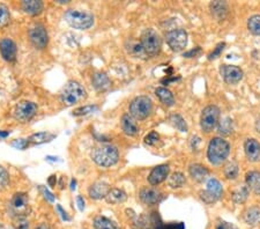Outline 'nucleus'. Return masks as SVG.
I'll use <instances>...</instances> for the list:
<instances>
[{
    "instance_id": "obj_17",
    "label": "nucleus",
    "mask_w": 260,
    "mask_h": 229,
    "mask_svg": "<svg viewBox=\"0 0 260 229\" xmlns=\"http://www.w3.org/2000/svg\"><path fill=\"white\" fill-rule=\"evenodd\" d=\"M109 191H110V186L107 182L99 181L91 184L89 189H88V194L91 199H95V201H100V199H103L107 197Z\"/></svg>"
},
{
    "instance_id": "obj_34",
    "label": "nucleus",
    "mask_w": 260,
    "mask_h": 229,
    "mask_svg": "<svg viewBox=\"0 0 260 229\" xmlns=\"http://www.w3.org/2000/svg\"><path fill=\"white\" fill-rule=\"evenodd\" d=\"M11 20V13L8 7L5 4L0 3V28L6 27L8 23H10Z\"/></svg>"
},
{
    "instance_id": "obj_25",
    "label": "nucleus",
    "mask_w": 260,
    "mask_h": 229,
    "mask_svg": "<svg viewBox=\"0 0 260 229\" xmlns=\"http://www.w3.org/2000/svg\"><path fill=\"white\" fill-rule=\"evenodd\" d=\"M155 95L167 107H173L175 104L174 94L169 89L165 88V87H158V88L155 89Z\"/></svg>"
},
{
    "instance_id": "obj_19",
    "label": "nucleus",
    "mask_w": 260,
    "mask_h": 229,
    "mask_svg": "<svg viewBox=\"0 0 260 229\" xmlns=\"http://www.w3.org/2000/svg\"><path fill=\"white\" fill-rule=\"evenodd\" d=\"M120 125L125 135H127L129 137L137 136L138 132H139V126H138L136 119H134L129 114L123 115V117H121L120 120Z\"/></svg>"
},
{
    "instance_id": "obj_29",
    "label": "nucleus",
    "mask_w": 260,
    "mask_h": 229,
    "mask_svg": "<svg viewBox=\"0 0 260 229\" xmlns=\"http://www.w3.org/2000/svg\"><path fill=\"white\" fill-rule=\"evenodd\" d=\"M244 220L250 226H255L260 223V208L259 207H251L245 212Z\"/></svg>"
},
{
    "instance_id": "obj_11",
    "label": "nucleus",
    "mask_w": 260,
    "mask_h": 229,
    "mask_svg": "<svg viewBox=\"0 0 260 229\" xmlns=\"http://www.w3.org/2000/svg\"><path fill=\"white\" fill-rule=\"evenodd\" d=\"M29 39H30L31 44L36 49H45L49 43V35L43 24L36 23L29 29Z\"/></svg>"
},
{
    "instance_id": "obj_30",
    "label": "nucleus",
    "mask_w": 260,
    "mask_h": 229,
    "mask_svg": "<svg viewBox=\"0 0 260 229\" xmlns=\"http://www.w3.org/2000/svg\"><path fill=\"white\" fill-rule=\"evenodd\" d=\"M126 50H127V52L129 53V55L136 57V58H139V57H142V56L146 55L144 49H142L141 43H140V42H138V41H133V40L127 41Z\"/></svg>"
},
{
    "instance_id": "obj_38",
    "label": "nucleus",
    "mask_w": 260,
    "mask_h": 229,
    "mask_svg": "<svg viewBox=\"0 0 260 229\" xmlns=\"http://www.w3.org/2000/svg\"><path fill=\"white\" fill-rule=\"evenodd\" d=\"M99 108L96 106H85V107H81V108H78V109H75L73 111V116H86L88 114H91V112H94L98 110Z\"/></svg>"
},
{
    "instance_id": "obj_39",
    "label": "nucleus",
    "mask_w": 260,
    "mask_h": 229,
    "mask_svg": "<svg viewBox=\"0 0 260 229\" xmlns=\"http://www.w3.org/2000/svg\"><path fill=\"white\" fill-rule=\"evenodd\" d=\"M8 182H10V174L7 173V170L4 167L0 166V189L7 186Z\"/></svg>"
},
{
    "instance_id": "obj_18",
    "label": "nucleus",
    "mask_w": 260,
    "mask_h": 229,
    "mask_svg": "<svg viewBox=\"0 0 260 229\" xmlns=\"http://www.w3.org/2000/svg\"><path fill=\"white\" fill-rule=\"evenodd\" d=\"M244 151L249 161L255 162L260 159V144L255 139L251 138L245 140Z\"/></svg>"
},
{
    "instance_id": "obj_48",
    "label": "nucleus",
    "mask_w": 260,
    "mask_h": 229,
    "mask_svg": "<svg viewBox=\"0 0 260 229\" xmlns=\"http://www.w3.org/2000/svg\"><path fill=\"white\" fill-rule=\"evenodd\" d=\"M57 210L59 211V213H60V215H61V218H62V220H66V221H70V216L67 215V213L66 212L62 210V207L60 206V205H57Z\"/></svg>"
},
{
    "instance_id": "obj_2",
    "label": "nucleus",
    "mask_w": 260,
    "mask_h": 229,
    "mask_svg": "<svg viewBox=\"0 0 260 229\" xmlns=\"http://www.w3.org/2000/svg\"><path fill=\"white\" fill-rule=\"evenodd\" d=\"M91 159L96 165L104 168L115 166L119 160V152L115 146L101 145L91 151Z\"/></svg>"
},
{
    "instance_id": "obj_46",
    "label": "nucleus",
    "mask_w": 260,
    "mask_h": 229,
    "mask_svg": "<svg viewBox=\"0 0 260 229\" xmlns=\"http://www.w3.org/2000/svg\"><path fill=\"white\" fill-rule=\"evenodd\" d=\"M163 229H184V224L180 223H168L163 224Z\"/></svg>"
},
{
    "instance_id": "obj_45",
    "label": "nucleus",
    "mask_w": 260,
    "mask_h": 229,
    "mask_svg": "<svg viewBox=\"0 0 260 229\" xmlns=\"http://www.w3.org/2000/svg\"><path fill=\"white\" fill-rule=\"evenodd\" d=\"M215 229H237V227L235 226V224L230 223V222H225V221H222L219 224H217Z\"/></svg>"
},
{
    "instance_id": "obj_14",
    "label": "nucleus",
    "mask_w": 260,
    "mask_h": 229,
    "mask_svg": "<svg viewBox=\"0 0 260 229\" xmlns=\"http://www.w3.org/2000/svg\"><path fill=\"white\" fill-rule=\"evenodd\" d=\"M0 53L6 61L13 62L18 55V48H16L15 42L8 37L3 39L0 41Z\"/></svg>"
},
{
    "instance_id": "obj_3",
    "label": "nucleus",
    "mask_w": 260,
    "mask_h": 229,
    "mask_svg": "<svg viewBox=\"0 0 260 229\" xmlns=\"http://www.w3.org/2000/svg\"><path fill=\"white\" fill-rule=\"evenodd\" d=\"M64 19L69 26L79 30H87L94 24V15L88 11L67 10L64 14Z\"/></svg>"
},
{
    "instance_id": "obj_26",
    "label": "nucleus",
    "mask_w": 260,
    "mask_h": 229,
    "mask_svg": "<svg viewBox=\"0 0 260 229\" xmlns=\"http://www.w3.org/2000/svg\"><path fill=\"white\" fill-rule=\"evenodd\" d=\"M127 195L126 193L124 192L123 190L120 189H110V191H109L107 197H106V201L111 204V205H117V204H121L124 203L125 201H126Z\"/></svg>"
},
{
    "instance_id": "obj_28",
    "label": "nucleus",
    "mask_w": 260,
    "mask_h": 229,
    "mask_svg": "<svg viewBox=\"0 0 260 229\" xmlns=\"http://www.w3.org/2000/svg\"><path fill=\"white\" fill-rule=\"evenodd\" d=\"M93 226L94 229H120V227L115 221L102 215L96 216L94 219Z\"/></svg>"
},
{
    "instance_id": "obj_33",
    "label": "nucleus",
    "mask_w": 260,
    "mask_h": 229,
    "mask_svg": "<svg viewBox=\"0 0 260 229\" xmlns=\"http://www.w3.org/2000/svg\"><path fill=\"white\" fill-rule=\"evenodd\" d=\"M247 29H249L251 34L255 36L260 35V15L255 14L252 15L247 21Z\"/></svg>"
},
{
    "instance_id": "obj_20",
    "label": "nucleus",
    "mask_w": 260,
    "mask_h": 229,
    "mask_svg": "<svg viewBox=\"0 0 260 229\" xmlns=\"http://www.w3.org/2000/svg\"><path fill=\"white\" fill-rule=\"evenodd\" d=\"M44 5L41 0H24L22 2V10L26 14L37 16L43 12Z\"/></svg>"
},
{
    "instance_id": "obj_10",
    "label": "nucleus",
    "mask_w": 260,
    "mask_h": 229,
    "mask_svg": "<svg viewBox=\"0 0 260 229\" xmlns=\"http://www.w3.org/2000/svg\"><path fill=\"white\" fill-rule=\"evenodd\" d=\"M39 107L31 101H21L15 106L14 118L19 122H29L36 115Z\"/></svg>"
},
{
    "instance_id": "obj_22",
    "label": "nucleus",
    "mask_w": 260,
    "mask_h": 229,
    "mask_svg": "<svg viewBox=\"0 0 260 229\" xmlns=\"http://www.w3.org/2000/svg\"><path fill=\"white\" fill-rule=\"evenodd\" d=\"M188 173H190L191 177L198 183H203L204 181H206L207 177L209 176V170L205 166L199 163L191 165L190 168H188Z\"/></svg>"
},
{
    "instance_id": "obj_47",
    "label": "nucleus",
    "mask_w": 260,
    "mask_h": 229,
    "mask_svg": "<svg viewBox=\"0 0 260 229\" xmlns=\"http://www.w3.org/2000/svg\"><path fill=\"white\" fill-rule=\"evenodd\" d=\"M77 204H78V207L80 211L85 210V199H83L81 195H78L77 197Z\"/></svg>"
},
{
    "instance_id": "obj_32",
    "label": "nucleus",
    "mask_w": 260,
    "mask_h": 229,
    "mask_svg": "<svg viewBox=\"0 0 260 229\" xmlns=\"http://www.w3.org/2000/svg\"><path fill=\"white\" fill-rule=\"evenodd\" d=\"M184 183H185V177H184V175L179 172L174 173L169 177V180H168V184H169L170 187H173V189L182 187L184 185Z\"/></svg>"
},
{
    "instance_id": "obj_35",
    "label": "nucleus",
    "mask_w": 260,
    "mask_h": 229,
    "mask_svg": "<svg viewBox=\"0 0 260 229\" xmlns=\"http://www.w3.org/2000/svg\"><path fill=\"white\" fill-rule=\"evenodd\" d=\"M170 123L174 125L176 128H178L180 132H186L187 131V125L185 123V120L179 115H173L170 116Z\"/></svg>"
},
{
    "instance_id": "obj_51",
    "label": "nucleus",
    "mask_w": 260,
    "mask_h": 229,
    "mask_svg": "<svg viewBox=\"0 0 260 229\" xmlns=\"http://www.w3.org/2000/svg\"><path fill=\"white\" fill-rule=\"evenodd\" d=\"M36 229H51V228H50L47 223H42L39 227H36Z\"/></svg>"
},
{
    "instance_id": "obj_9",
    "label": "nucleus",
    "mask_w": 260,
    "mask_h": 229,
    "mask_svg": "<svg viewBox=\"0 0 260 229\" xmlns=\"http://www.w3.org/2000/svg\"><path fill=\"white\" fill-rule=\"evenodd\" d=\"M167 43L169 48L175 52H179L186 48L187 45V32L184 29H174L166 34Z\"/></svg>"
},
{
    "instance_id": "obj_24",
    "label": "nucleus",
    "mask_w": 260,
    "mask_h": 229,
    "mask_svg": "<svg viewBox=\"0 0 260 229\" xmlns=\"http://www.w3.org/2000/svg\"><path fill=\"white\" fill-rule=\"evenodd\" d=\"M56 138V136L52 135V133L47 132V131H43V132H37V133H34L31 135L29 138L27 139L29 145H42V144H45V143H49V141L53 140Z\"/></svg>"
},
{
    "instance_id": "obj_41",
    "label": "nucleus",
    "mask_w": 260,
    "mask_h": 229,
    "mask_svg": "<svg viewBox=\"0 0 260 229\" xmlns=\"http://www.w3.org/2000/svg\"><path fill=\"white\" fill-rule=\"evenodd\" d=\"M12 229H29V222L26 218L15 219V222Z\"/></svg>"
},
{
    "instance_id": "obj_52",
    "label": "nucleus",
    "mask_w": 260,
    "mask_h": 229,
    "mask_svg": "<svg viewBox=\"0 0 260 229\" xmlns=\"http://www.w3.org/2000/svg\"><path fill=\"white\" fill-rule=\"evenodd\" d=\"M255 130L260 133V117L257 119V122H255Z\"/></svg>"
},
{
    "instance_id": "obj_44",
    "label": "nucleus",
    "mask_w": 260,
    "mask_h": 229,
    "mask_svg": "<svg viewBox=\"0 0 260 229\" xmlns=\"http://www.w3.org/2000/svg\"><path fill=\"white\" fill-rule=\"evenodd\" d=\"M200 52H201V49H200V47H197V48H194V49L190 50V51H187V52L184 53V57H186V58H192V57L198 56Z\"/></svg>"
},
{
    "instance_id": "obj_13",
    "label": "nucleus",
    "mask_w": 260,
    "mask_h": 229,
    "mask_svg": "<svg viewBox=\"0 0 260 229\" xmlns=\"http://www.w3.org/2000/svg\"><path fill=\"white\" fill-rule=\"evenodd\" d=\"M221 76L228 85H236L243 79V71L235 65H222Z\"/></svg>"
},
{
    "instance_id": "obj_7",
    "label": "nucleus",
    "mask_w": 260,
    "mask_h": 229,
    "mask_svg": "<svg viewBox=\"0 0 260 229\" xmlns=\"http://www.w3.org/2000/svg\"><path fill=\"white\" fill-rule=\"evenodd\" d=\"M8 205H10V212L15 219L26 218V215L29 213L28 194L26 192H16Z\"/></svg>"
},
{
    "instance_id": "obj_55",
    "label": "nucleus",
    "mask_w": 260,
    "mask_h": 229,
    "mask_svg": "<svg viewBox=\"0 0 260 229\" xmlns=\"http://www.w3.org/2000/svg\"><path fill=\"white\" fill-rule=\"evenodd\" d=\"M75 184H77V182H75V181L73 180V181H72V186H71V189L74 190V189H75Z\"/></svg>"
},
{
    "instance_id": "obj_37",
    "label": "nucleus",
    "mask_w": 260,
    "mask_h": 229,
    "mask_svg": "<svg viewBox=\"0 0 260 229\" xmlns=\"http://www.w3.org/2000/svg\"><path fill=\"white\" fill-rule=\"evenodd\" d=\"M224 175L228 180H234L237 177L238 175V165L236 162H229L224 168Z\"/></svg>"
},
{
    "instance_id": "obj_36",
    "label": "nucleus",
    "mask_w": 260,
    "mask_h": 229,
    "mask_svg": "<svg viewBox=\"0 0 260 229\" xmlns=\"http://www.w3.org/2000/svg\"><path fill=\"white\" fill-rule=\"evenodd\" d=\"M233 120L229 117L223 118L219 124V132L223 136H229L233 132Z\"/></svg>"
},
{
    "instance_id": "obj_16",
    "label": "nucleus",
    "mask_w": 260,
    "mask_h": 229,
    "mask_svg": "<svg viewBox=\"0 0 260 229\" xmlns=\"http://www.w3.org/2000/svg\"><path fill=\"white\" fill-rule=\"evenodd\" d=\"M170 168L168 165H160L150 172L149 176H148V182L152 185H157L161 184L162 182H165L167 180L168 175H169Z\"/></svg>"
},
{
    "instance_id": "obj_49",
    "label": "nucleus",
    "mask_w": 260,
    "mask_h": 229,
    "mask_svg": "<svg viewBox=\"0 0 260 229\" xmlns=\"http://www.w3.org/2000/svg\"><path fill=\"white\" fill-rule=\"evenodd\" d=\"M42 191H43V193L45 194V198H47L49 202H53L54 201V197H53L51 193L49 192L48 189H45V187H42Z\"/></svg>"
},
{
    "instance_id": "obj_21",
    "label": "nucleus",
    "mask_w": 260,
    "mask_h": 229,
    "mask_svg": "<svg viewBox=\"0 0 260 229\" xmlns=\"http://www.w3.org/2000/svg\"><path fill=\"white\" fill-rule=\"evenodd\" d=\"M209 8H211L212 15L214 16V19L217 21H222L227 18L228 15V5L225 2H213L209 5Z\"/></svg>"
},
{
    "instance_id": "obj_6",
    "label": "nucleus",
    "mask_w": 260,
    "mask_h": 229,
    "mask_svg": "<svg viewBox=\"0 0 260 229\" xmlns=\"http://www.w3.org/2000/svg\"><path fill=\"white\" fill-rule=\"evenodd\" d=\"M128 110L129 115H131L134 119H146L150 114H152L153 102L148 96H138L132 100V102L129 103Z\"/></svg>"
},
{
    "instance_id": "obj_23",
    "label": "nucleus",
    "mask_w": 260,
    "mask_h": 229,
    "mask_svg": "<svg viewBox=\"0 0 260 229\" xmlns=\"http://www.w3.org/2000/svg\"><path fill=\"white\" fill-rule=\"evenodd\" d=\"M91 81H93L94 88L99 91L107 90L111 85L110 79H109V77L106 73H102V72L95 73L93 76V79H91Z\"/></svg>"
},
{
    "instance_id": "obj_56",
    "label": "nucleus",
    "mask_w": 260,
    "mask_h": 229,
    "mask_svg": "<svg viewBox=\"0 0 260 229\" xmlns=\"http://www.w3.org/2000/svg\"><path fill=\"white\" fill-rule=\"evenodd\" d=\"M0 229H5V227H4V226H3V224H2V223H0Z\"/></svg>"
},
{
    "instance_id": "obj_1",
    "label": "nucleus",
    "mask_w": 260,
    "mask_h": 229,
    "mask_svg": "<svg viewBox=\"0 0 260 229\" xmlns=\"http://www.w3.org/2000/svg\"><path fill=\"white\" fill-rule=\"evenodd\" d=\"M59 96L64 106L72 107L74 104L80 103L87 99V90L81 83L71 80L62 87Z\"/></svg>"
},
{
    "instance_id": "obj_31",
    "label": "nucleus",
    "mask_w": 260,
    "mask_h": 229,
    "mask_svg": "<svg viewBox=\"0 0 260 229\" xmlns=\"http://www.w3.org/2000/svg\"><path fill=\"white\" fill-rule=\"evenodd\" d=\"M249 193H250V190L246 184L240 185L233 192V201L237 204L244 203L247 199V197H249Z\"/></svg>"
},
{
    "instance_id": "obj_40",
    "label": "nucleus",
    "mask_w": 260,
    "mask_h": 229,
    "mask_svg": "<svg viewBox=\"0 0 260 229\" xmlns=\"http://www.w3.org/2000/svg\"><path fill=\"white\" fill-rule=\"evenodd\" d=\"M224 47H225L224 42H222V43L217 44L216 47H215V49H214L213 51L208 55V59L209 60H213V59H216L217 57H220L222 51H223V50H224Z\"/></svg>"
},
{
    "instance_id": "obj_42",
    "label": "nucleus",
    "mask_w": 260,
    "mask_h": 229,
    "mask_svg": "<svg viewBox=\"0 0 260 229\" xmlns=\"http://www.w3.org/2000/svg\"><path fill=\"white\" fill-rule=\"evenodd\" d=\"M158 139H160V136H158V133L150 132L149 135H147L145 137V143L147 145H149V146H153V145H155V144L157 143Z\"/></svg>"
},
{
    "instance_id": "obj_8",
    "label": "nucleus",
    "mask_w": 260,
    "mask_h": 229,
    "mask_svg": "<svg viewBox=\"0 0 260 229\" xmlns=\"http://www.w3.org/2000/svg\"><path fill=\"white\" fill-rule=\"evenodd\" d=\"M220 109L215 106H208L204 109L200 118V126L206 133L212 132L219 124Z\"/></svg>"
},
{
    "instance_id": "obj_54",
    "label": "nucleus",
    "mask_w": 260,
    "mask_h": 229,
    "mask_svg": "<svg viewBox=\"0 0 260 229\" xmlns=\"http://www.w3.org/2000/svg\"><path fill=\"white\" fill-rule=\"evenodd\" d=\"M58 4H69L70 0H58Z\"/></svg>"
},
{
    "instance_id": "obj_15",
    "label": "nucleus",
    "mask_w": 260,
    "mask_h": 229,
    "mask_svg": "<svg viewBox=\"0 0 260 229\" xmlns=\"http://www.w3.org/2000/svg\"><path fill=\"white\" fill-rule=\"evenodd\" d=\"M139 197L142 203L146 204V205L152 206L156 205V204L162 201L163 194L161 193V191L154 189V187H145V189H142L140 191Z\"/></svg>"
},
{
    "instance_id": "obj_27",
    "label": "nucleus",
    "mask_w": 260,
    "mask_h": 229,
    "mask_svg": "<svg viewBox=\"0 0 260 229\" xmlns=\"http://www.w3.org/2000/svg\"><path fill=\"white\" fill-rule=\"evenodd\" d=\"M246 185L255 194H260V173L250 172L246 174Z\"/></svg>"
},
{
    "instance_id": "obj_43",
    "label": "nucleus",
    "mask_w": 260,
    "mask_h": 229,
    "mask_svg": "<svg viewBox=\"0 0 260 229\" xmlns=\"http://www.w3.org/2000/svg\"><path fill=\"white\" fill-rule=\"evenodd\" d=\"M11 145L13 146V147L18 148V149H24V148L28 147L29 143H28L27 139H15V140L12 141Z\"/></svg>"
},
{
    "instance_id": "obj_5",
    "label": "nucleus",
    "mask_w": 260,
    "mask_h": 229,
    "mask_svg": "<svg viewBox=\"0 0 260 229\" xmlns=\"http://www.w3.org/2000/svg\"><path fill=\"white\" fill-rule=\"evenodd\" d=\"M140 43L147 56H156L161 51L162 40L160 35L157 34V31L154 30L152 28L146 29V30L142 32Z\"/></svg>"
},
{
    "instance_id": "obj_12",
    "label": "nucleus",
    "mask_w": 260,
    "mask_h": 229,
    "mask_svg": "<svg viewBox=\"0 0 260 229\" xmlns=\"http://www.w3.org/2000/svg\"><path fill=\"white\" fill-rule=\"evenodd\" d=\"M222 193H223V189H222L221 183L215 180V178H212L207 182L206 190L200 191V198L201 201H204L206 204H213L219 201L221 198Z\"/></svg>"
},
{
    "instance_id": "obj_4",
    "label": "nucleus",
    "mask_w": 260,
    "mask_h": 229,
    "mask_svg": "<svg viewBox=\"0 0 260 229\" xmlns=\"http://www.w3.org/2000/svg\"><path fill=\"white\" fill-rule=\"evenodd\" d=\"M230 153V145L224 139L213 138L207 148V157L214 166H220L227 160Z\"/></svg>"
},
{
    "instance_id": "obj_53",
    "label": "nucleus",
    "mask_w": 260,
    "mask_h": 229,
    "mask_svg": "<svg viewBox=\"0 0 260 229\" xmlns=\"http://www.w3.org/2000/svg\"><path fill=\"white\" fill-rule=\"evenodd\" d=\"M10 135V132H3L0 131V138H6V137Z\"/></svg>"
},
{
    "instance_id": "obj_50",
    "label": "nucleus",
    "mask_w": 260,
    "mask_h": 229,
    "mask_svg": "<svg viewBox=\"0 0 260 229\" xmlns=\"http://www.w3.org/2000/svg\"><path fill=\"white\" fill-rule=\"evenodd\" d=\"M56 181H57V178H56V175H52V176H50V177H49V180H48L49 185L53 187L54 185H56Z\"/></svg>"
}]
</instances>
